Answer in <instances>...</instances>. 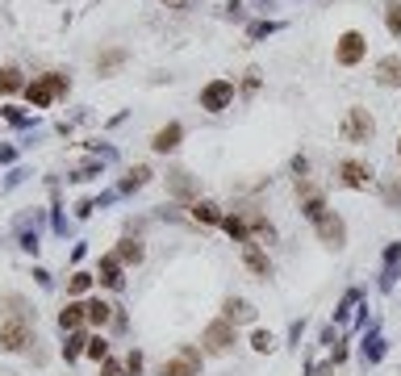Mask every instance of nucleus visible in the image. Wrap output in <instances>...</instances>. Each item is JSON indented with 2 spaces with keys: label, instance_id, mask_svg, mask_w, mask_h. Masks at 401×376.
I'll return each instance as SVG.
<instances>
[{
  "label": "nucleus",
  "instance_id": "27",
  "mask_svg": "<svg viewBox=\"0 0 401 376\" xmlns=\"http://www.w3.org/2000/svg\"><path fill=\"white\" fill-rule=\"evenodd\" d=\"M385 21H389V29H393V33H401V4H389Z\"/></svg>",
  "mask_w": 401,
  "mask_h": 376
},
{
  "label": "nucleus",
  "instance_id": "16",
  "mask_svg": "<svg viewBox=\"0 0 401 376\" xmlns=\"http://www.w3.org/2000/svg\"><path fill=\"white\" fill-rule=\"evenodd\" d=\"M192 218L205 222V226H222V213H218V205H209V201H197V205H192Z\"/></svg>",
  "mask_w": 401,
  "mask_h": 376
},
{
  "label": "nucleus",
  "instance_id": "1",
  "mask_svg": "<svg viewBox=\"0 0 401 376\" xmlns=\"http://www.w3.org/2000/svg\"><path fill=\"white\" fill-rule=\"evenodd\" d=\"M29 343H33L29 318H8V322H0V352H29Z\"/></svg>",
  "mask_w": 401,
  "mask_h": 376
},
{
  "label": "nucleus",
  "instance_id": "9",
  "mask_svg": "<svg viewBox=\"0 0 401 376\" xmlns=\"http://www.w3.org/2000/svg\"><path fill=\"white\" fill-rule=\"evenodd\" d=\"M318 234H322V243H331V247H343V239H347V226H343V218L326 213V218L318 222Z\"/></svg>",
  "mask_w": 401,
  "mask_h": 376
},
{
  "label": "nucleus",
  "instance_id": "29",
  "mask_svg": "<svg viewBox=\"0 0 401 376\" xmlns=\"http://www.w3.org/2000/svg\"><path fill=\"white\" fill-rule=\"evenodd\" d=\"M146 176H151L146 167H134V172H130V180H126V188H138V184H146Z\"/></svg>",
  "mask_w": 401,
  "mask_h": 376
},
{
  "label": "nucleus",
  "instance_id": "30",
  "mask_svg": "<svg viewBox=\"0 0 401 376\" xmlns=\"http://www.w3.org/2000/svg\"><path fill=\"white\" fill-rule=\"evenodd\" d=\"M251 347H255V352H268V347H272V335H268V331H255Z\"/></svg>",
  "mask_w": 401,
  "mask_h": 376
},
{
  "label": "nucleus",
  "instance_id": "10",
  "mask_svg": "<svg viewBox=\"0 0 401 376\" xmlns=\"http://www.w3.org/2000/svg\"><path fill=\"white\" fill-rule=\"evenodd\" d=\"M243 264H247V268H251L255 276H264V280L272 276V260H268V255H264V251H259L255 243H243Z\"/></svg>",
  "mask_w": 401,
  "mask_h": 376
},
{
  "label": "nucleus",
  "instance_id": "14",
  "mask_svg": "<svg viewBox=\"0 0 401 376\" xmlns=\"http://www.w3.org/2000/svg\"><path fill=\"white\" fill-rule=\"evenodd\" d=\"M222 310H226L222 318H226V322H234V326H239V322H255V310H251L247 301H239V297H230Z\"/></svg>",
  "mask_w": 401,
  "mask_h": 376
},
{
  "label": "nucleus",
  "instance_id": "20",
  "mask_svg": "<svg viewBox=\"0 0 401 376\" xmlns=\"http://www.w3.org/2000/svg\"><path fill=\"white\" fill-rule=\"evenodd\" d=\"M117 260H121V264H138V260H142V247H138V239H121V247H117Z\"/></svg>",
  "mask_w": 401,
  "mask_h": 376
},
{
  "label": "nucleus",
  "instance_id": "15",
  "mask_svg": "<svg viewBox=\"0 0 401 376\" xmlns=\"http://www.w3.org/2000/svg\"><path fill=\"white\" fill-rule=\"evenodd\" d=\"M84 318H88V306H80V301H75V306H67V310L59 314V326H63V331H75Z\"/></svg>",
  "mask_w": 401,
  "mask_h": 376
},
{
  "label": "nucleus",
  "instance_id": "24",
  "mask_svg": "<svg viewBox=\"0 0 401 376\" xmlns=\"http://www.w3.org/2000/svg\"><path fill=\"white\" fill-rule=\"evenodd\" d=\"M80 352H88V339H84V335H71V339L63 343V356H67V360H75Z\"/></svg>",
  "mask_w": 401,
  "mask_h": 376
},
{
  "label": "nucleus",
  "instance_id": "31",
  "mask_svg": "<svg viewBox=\"0 0 401 376\" xmlns=\"http://www.w3.org/2000/svg\"><path fill=\"white\" fill-rule=\"evenodd\" d=\"M126 368H130V376H138V373H142V356H138V352H130V356H126Z\"/></svg>",
  "mask_w": 401,
  "mask_h": 376
},
{
  "label": "nucleus",
  "instance_id": "3",
  "mask_svg": "<svg viewBox=\"0 0 401 376\" xmlns=\"http://www.w3.org/2000/svg\"><path fill=\"white\" fill-rule=\"evenodd\" d=\"M372 130H377V121L368 117V109H351L343 117V142H368Z\"/></svg>",
  "mask_w": 401,
  "mask_h": 376
},
{
  "label": "nucleus",
  "instance_id": "4",
  "mask_svg": "<svg viewBox=\"0 0 401 376\" xmlns=\"http://www.w3.org/2000/svg\"><path fill=\"white\" fill-rule=\"evenodd\" d=\"M63 88H67V80L50 71V75H42L38 84H29V88H25V96H29V105H38V109H42V105H50Z\"/></svg>",
  "mask_w": 401,
  "mask_h": 376
},
{
  "label": "nucleus",
  "instance_id": "8",
  "mask_svg": "<svg viewBox=\"0 0 401 376\" xmlns=\"http://www.w3.org/2000/svg\"><path fill=\"white\" fill-rule=\"evenodd\" d=\"M339 180H343L347 188H368V184H372V172H368L364 163L347 159V163H339Z\"/></svg>",
  "mask_w": 401,
  "mask_h": 376
},
{
  "label": "nucleus",
  "instance_id": "13",
  "mask_svg": "<svg viewBox=\"0 0 401 376\" xmlns=\"http://www.w3.org/2000/svg\"><path fill=\"white\" fill-rule=\"evenodd\" d=\"M180 134H184V130H180V126H176V121H172V126H163V130H159V134H155V138H151V146H155V151H163V155H167V151H176V146H180Z\"/></svg>",
  "mask_w": 401,
  "mask_h": 376
},
{
  "label": "nucleus",
  "instance_id": "28",
  "mask_svg": "<svg viewBox=\"0 0 401 376\" xmlns=\"http://www.w3.org/2000/svg\"><path fill=\"white\" fill-rule=\"evenodd\" d=\"M100 376H130V368H126V364H117V360H105Z\"/></svg>",
  "mask_w": 401,
  "mask_h": 376
},
{
  "label": "nucleus",
  "instance_id": "2",
  "mask_svg": "<svg viewBox=\"0 0 401 376\" xmlns=\"http://www.w3.org/2000/svg\"><path fill=\"white\" fill-rule=\"evenodd\" d=\"M234 322H226V318H218V322H209L205 326V335H201V343H205V352L209 356H226L230 347H234Z\"/></svg>",
  "mask_w": 401,
  "mask_h": 376
},
{
  "label": "nucleus",
  "instance_id": "26",
  "mask_svg": "<svg viewBox=\"0 0 401 376\" xmlns=\"http://www.w3.org/2000/svg\"><path fill=\"white\" fill-rule=\"evenodd\" d=\"M88 356H92V360H109V343H105L100 335H96V339H88Z\"/></svg>",
  "mask_w": 401,
  "mask_h": 376
},
{
  "label": "nucleus",
  "instance_id": "5",
  "mask_svg": "<svg viewBox=\"0 0 401 376\" xmlns=\"http://www.w3.org/2000/svg\"><path fill=\"white\" fill-rule=\"evenodd\" d=\"M197 373H201V352L197 347H184L176 360H167L159 368V376H197Z\"/></svg>",
  "mask_w": 401,
  "mask_h": 376
},
{
  "label": "nucleus",
  "instance_id": "32",
  "mask_svg": "<svg viewBox=\"0 0 401 376\" xmlns=\"http://www.w3.org/2000/svg\"><path fill=\"white\" fill-rule=\"evenodd\" d=\"M398 155H401V142H398Z\"/></svg>",
  "mask_w": 401,
  "mask_h": 376
},
{
  "label": "nucleus",
  "instance_id": "23",
  "mask_svg": "<svg viewBox=\"0 0 401 376\" xmlns=\"http://www.w3.org/2000/svg\"><path fill=\"white\" fill-rule=\"evenodd\" d=\"M172 193H176V197H188V193H192L188 172H172Z\"/></svg>",
  "mask_w": 401,
  "mask_h": 376
},
{
  "label": "nucleus",
  "instance_id": "17",
  "mask_svg": "<svg viewBox=\"0 0 401 376\" xmlns=\"http://www.w3.org/2000/svg\"><path fill=\"white\" fill-rule=\"evenodd\" d=\"M301 213H305L310 222H322V218H326V201H322L318 193H310V197H305V205H301Z\"/></svg>",
  "mask_w": 401,
  "mask_h": 376
},
{
  "label": "nucleus",
  "instance_id": "6",
  "mask_svg": "<svg viewBox=\"0 0 401 376\" xmlns=\"http://www.w3.org/2000/svg\"><path fill=\"white\" fill-rule=\"evenodd\" d=\"M335 59H339L343 67L360 63V59H364V33H356V29H351V33H343V38H339V50H335Z\"/></svg>",
  "mask_w": 401,
  "mask_h": 376
},
{
  "label": "nucleus",
  "instance_id": "25",
  "mask_svg": "<svg viewBox=\"0 0 401 376\" xmlns=\"http://www.w3.org/2000/svg\"><path fill=\"white\" fill-rule=\"evenodd\" d=\"M88 285H92V276H88V272H75V276L67 280V293H88Z\"/></svg>",
  "mask_w": 401,
  "mask_h": 376
},
{
  "label": "nucleus",
  "instance_id": "7",
  "mask_svg": "<svg viewBox=\"0 0 401 376\" xmlns=\"http://www.w3.org/2000/svg\"><path fill=\"white\" fill-rule=\"evenodd\" d=\"M230 96H234V84H230V80H218V84H209V88L201 92V105L218 113V109H226V105H230Z\"/></svg>",
  "mask_w": 401,
  "mask_h": 376
},
{
  "label": "nucleus",
  "instance_id": "11",
  "mask_svg": "<svg viewBox=\"0 0 401 376\" xmlns=\"http://www.w3.org/2000/svg\"><path fill=\"white\" fill-rule=\"evenodd\" d=\"M377 84L398 88V84H401V54H385V59L377 63Z\"/></svg>",
  "mask_w": 401,
  "mask_h": 376
},
{
  "label": "nucleus",
  "instance_id": "18",
  "mask_svg": "<svg viewBox=\"0 0 401 376\" xmlns=\"http://www.w3.org/2000/svg\"><path fill=\"white\" fill-rule=\"evenodd\" d=\"M109 318H113V306L109 301H88V322L92 326H105Z\"/></svg>",
  "mask_w": 401,
  "mask_h": 376
},
{
  "label": "nucleus",
  "instance_id": "19",
  "mask_svg": "<svg viewBox=\"0 0 401 376\" xmlns=\"http://www.w3.org/2000/svg\"><path fill=\"white\" fill-rule=\"evenodd\" d=\"M222 226L230 230V239H234V243H251V230H247V222H243V218H222Z\"/></svg>",
  "mask_w": 401,
  "mask_h": 376
},
{
  "label": "nucleus",
  "instance_id": "21",
  "mask_svg": "<svg viewBox=\"0 0 401 376\" xmlns=\"http://www.w3.org/2000/svg\"><path fill=\"white\" fill-rule=\"evenodd\" d=\"M21 88V71L17 67H4L0 71V92H17Z\"/></svg>",
  "mask_w": 401,
  "mask_h": 376
},
{
  "label": "nucleus",
  "instance_id": "22",
  "mask_svg": "<svg viewBox=\"0 0 401 376\" xmlns=\"http://www.w3.org/2000/svg\"><path fill=\"white\" fill-rule=\"evenodd\" d=\"M121 63H126V50H109V54H100V59H96V67H100V71H113V67H121Z\"/></svg>",
  "mask_w": 401,
  "mask_h": 376
},
{
  "label": "nucleus",
  "instance_id": "12",
  "mask_svg": "<svg viewBox=\"0 0 401 376\" xmlns=\"http://www.w3.org/2000/svg\"><path fill=\"white\" fill-rule=\"evenodd\" d=\"M121 280H126V276H121V260H117V255H105V260H100V285H105V289H121Z\"/></svg>",
  "mask_w": 401,
  "mask_h": 376
}]
</instances>
